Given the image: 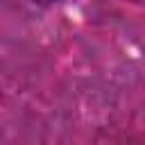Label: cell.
I'll use <instances>...</instances> for the list:
<instances>
[{"instance_id":"6da1fadb","label":"cell","mask_w":145,"mask_h":145,"mask_svg":"<svg viewBox=\"0 0 145 145\" xmlns=\"http://www.w3.org/2000/svg\"><path fill=\"white\" fill-rule=\"evenodd\" d=\"M34 2H39V5H52V2H59V0H34Z\"/></svg>"}]
</instances>
